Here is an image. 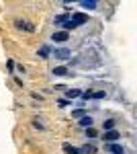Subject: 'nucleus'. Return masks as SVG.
<instances>
[{
    "mask_svg": "<svg viewBox=\"0 0 137 154\" xmlns=\"http://www.w3.org/2000/svg\"><path fill=\"white\" fill-rule=\"evenodd\" d=\"M51 56H53L55 60L68 62V60H72V51H70L68 48H55V49H51Z\"/></svg>",
    "mask_w": 137,
    "mask_h": 154,
    "instance_id": "obj_1",
    "label": "nucleus"
},
{
    "mask_svg": "<svg viewBox=\"0 0 137 154\" xmlns=\"http://www.w3.org/2000/svg\"><path fill=\"white\" fill-rule=\"evenodd\" d=\"M103 140H104L106 144L119 142V140H121V131H117V130H111V131H103Z\"/></svg>",
    "mask_w": 137,
    "mask_h": 154,
    "instance_id": "obj_2",
    "label": "nucleus"
},
{
    "mask_svg": "<svg viewBox=\"0 0 137 154\" xmlns=\"http://www.w3.org/2000/svg\"><path fill=\"white\" fill-rule=\"evenodd\" d=\"M88 19H90V17H88V12H72V21L78 25V27L84 25V23H88Z\"/></svg>",
    "mask_w": 137,
    "mask_h": 154,
    "instance_id": "obj_3",
    "label": "nucleus"
},
{
    "mask_svg": "<svg viewBox=\"0 0 137 154\" xmlns=\"http://www.w3.org/2000/svg\"><path fill=\"white\" fill-rule=\"evenodd\" d=\"M70 39V33H66V31H55V33H51V41L53 43H66Z\"/></svg>",
    "mask_w": 137,
    "mask_h": 154,
    "instance_id": "obj_4",
    "label": "nucleus"
},
{
    "mask_svg": "<svg viewBox=\"0 0 137 154\" xmlns=\"http://www.w3.org/2000/svg\"><path fill=\"white\" fill-rule=\"evenodd\" d=\"M14 27H16V29H21V31H27V33H33V31H35V25L27 23V21H21V19H16V21H14Z\"/></svg>",
    "mask_w": 137,
    "mask_h": 154,
    "instance_id": "obj_5",
    "label": "nucleus"
},
{
    "mask_svg": "<svg viewBox=\"0 0 137 154\" xmlns=\"http://www.w3.org/2000/svg\"><path fill=\"white\" fill-rule=\"evenodd\" d=\"M104 150H109V152H113V154H125V146H121V144H104Z\"/></svg>",
    "mask_w": 137,
    "mask_h": 154,
    "instance_id": "obj_6",
    "label": "nucleus"
},
{
    "mask_svg": "<svg viewBox=\"0 0 137 154\" xmlns=\"http://www.w3.org/2000/svg\"><path fill=\"white\" fill-rule=\"evenodd\" d=\"M72 12H74V11H68V12H61V14H57L55 19H53V23H55V25H64V23H68L70 19H72Z\"/></svg>",
    "mask_w": 137,
    "mask_h": 154,
    "instance_id": "obj_7",
    "label": "nucleus"
},
{
    "mask_svg": "<svg viewBox=\"0 0 137 154\" xmlns=\"http://www.w3.org/2000/svg\"><path fill=\"white\" fill-rule=\"evenodd\" d=\"M78 97H82L80 88H66V101H74V99H78Z\"/></svg>",
    "mask_w": 137,
    "mask_h": 154,
    "instance_id": "obj_8",
    "label": "nucleus"
},
{
    "mask_svg": "<svg viewBox=\"0 0 137 154\" xmlns=\"http://www.w3.org/2000/svg\"><path fill=\"white\" fill-rule=\"evenodd\" d=\"M61 150H64L66 154H82V148H78V146H70V144H64Z\"/></svg>",
    "mask_w": 137,
    "mask_h": 154,
    "instance_id": "obj_9",
    "label": "nucleus"
},
{
    "mask_svg": "<svg viewBox=\"0 0 137 154\" xmlns=\"http://www.w3.org/2000/svg\"><path fill=\"white\" fill-rule=\"evenodd\" d=\"M51 45H41V48H39V51H37V54H39V58H49V56H51Z\"/></svg>",
    "mask_w": 137,
    "mask_h": 154,
    "instance_id": "obj_10",
    "label": "nucleus"
},
{
    "mask_svg": "<svg viewBox=\"0 0 137 154\" xmlns=\"http://www.w3.org/2000/svg\"><path fill=\"white\" fill-rule=\"evenodd\" d=\"M51 72H53V76H70V70L66 66H55Z\"/></svg>",
    "mask_w": 137,
    "mask_h": 154,
    "instance_id": "obj_11",
    "label": "nucleus"
},
{
    "mask_svg": "<svg viewBox=\"0 0 137 154\" xmlns=\"http://www.w3.org/2000/svg\"><path fill=\"white\" fill-rule=\"evenodd\" d=\"M80 6L82 8H88V11H94V8L98 6V2H96V0H82Z\"/></svg>",
    "mask_w": 137,
    "mask_h": 154,
    "instance_id": "obj_12",
    "label": "nucleus"
},
{
    "mask_svg": "<svg viewBox=\"0 0 137 154\" xmlns=\"http://www.w3.org/2000/svg\"><path fill=\"white\" fill-rule=\"evenodd\" d=\"M78 123H80L82 128H92V123H94V119L90 117V115H84V117L78 119Z\"/></svg>",
    "mask_w": 137,
    "mask_h": 154,
    "instance_id": "obj_13",
    "label": "nucleus"
},
{
    "mask_svg": "<svg viewBox=\"0 0 137 154\" xmlns=\"http://www.w3.org/2000/svg\"><path fill=\"white\" fill-rule=\"evenodd\" d=\"M115 125H117V121H115V119H106V121H103V131L115 130Z\"/></svg>",
    "mask_w": 137,
    "mask_h": 154,
    "instance_id": "obj_14",
    "label": "nucleus"
},
{
    "mask_svg": "<svg viewBox=\"0 0 137 154\" xmlns=\"http://www.w3.org/2000/svg\"><path fill=\"white\" fill-rule=\"evenodd\" d=\"M61 27H64V31H66V33H70V31H74V29H78V25L74 23L72 19H70L68 23H64V25H61Z\"/></svg>",
    "mask_w": 137,
    "mask_h": 154,
    "instance_id": "obj_15",
    "label": "nucleus"
},
{
    "mask_svg": "<svg viewBox=\"0 0 137 154\" xmlns=\"http://www.w3.org/2000/svg\"><path fill=\"white\" fill-rule=\"evenodd\" d=\"M84 115H88V111H84V109H74V111H72V117L74 119H80V117H84Z\"/></svg>",
    "mask_w": 137,
    "mask_h": 154,
    "instance_id": "obj_16",
    "label": "nucleus"
},
{
    "mask_svg": "<svg viewBox=\"0 0 137 154\" xmlns=\"http://www.w3.org/2000/svg\"><path fill=\"white\" fill-rule=\"evenodd\" d=\"M106 97V91H92V95H90V99H96V101H100V99H104Z\"/></svg>",
    "mask_w": 137,
    "mask_h": 154,
    "instance_id": "obj_17",
    "label": "nucleus"
},
{
    "mask_svg": "<svg viewBox=\"0 0 137 154\" xmlns=\"http://www.w3.org/2000/svg\"><path fill=\"white\" fill-rule=\"evenodd\" d=\"M86 138H90V140L98 138V131L94 130V128H86Z\"/></svg>",
    "mask_w": 137,
    "mask_h": 154,
    "instance_id": "obj_18",
    "label": "nucleus"
},
{
    "mask_svg": "<svg viewBox=\"0 0 137 154\" xmlns=\"http://www.w3.org/2000/svg\"><path fill=\"white\" fill-rule=\"evenodd\" d=\"M94 152H96V148H94L92 144H86V146L82 148V154H94Z\"/></svg>",
    "mask_w": 137,
    "mask_h": 154,
    "instance_id": "obj_19",
    "label": "nucleus"
},
{
    "mask_svg": "<svg viewBox=\"0 0 137 154\" xmlns=\"http://www.w3.org/2000/svg\"><path fill=\"white\" fill-rule=\"evenodd\" d=\"M33 128H35V130H41V131L45 130V128H43V123H41V121H37V119H33Z\"/></svg>",
    "mask_w": 137,
    "mask_h": 154,
    "instance_id": "obj_20",
    "label": "nucleus"
},
{
    "mask_svg": "<svg viewBox=\"0 0 137 154\" xmlns=\"http://www.w3.org/2000/svg\"><path fill=\"white\" fill-rule=\"evenodd\" d=\"M6 68H8V70L14 68V60H8V62H6Z\"/></svg>",
    "mask_w": 137,
    "mask_h": 154,
    "instance_id": "obj_21",
    "label": "nucleus"
},
{
    "mask_svg": "<svg viewBox=\"0 0 137 154\" xmlns=\"http://www.w3.org/2000/svg\"><path fill=\"white\" fill-rule=\"evenodd\" d=\"M31 97H33L35 101H43V97H41V95H37V93H31Z\"/></svg>",
    "mask_w": 137,
    "mask_h": 154,
    "instance_id": "obj_22",
    "label": "nucleus"
},
{
    "mask_svg": "<svg viewBox=\"0 0 137 154\" xmlns=\"http://www.w3.org/2000/svg\"><path fill=\"white\" fill-rule=\"evenodd\" d=\"M57 103H59V105H61V107H66V105H68V103H70V101H66V99H59Z\"/></svg>",
    "mask_w": 137,
    "mask_h": 154,
    "instance_id": "obj_23",
    "label": "nucleus"
}]
</instances>
